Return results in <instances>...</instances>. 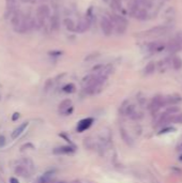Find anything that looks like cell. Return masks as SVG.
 Returning a JSON list of instances; mask_svg holds the SVG:
<instances>
[{
  "label": "cell",
  "instance_id": "obj_1",
  "mask_svg": "<svg viewBox=\"0 0 182 183\" xmlns=\"http://www.w3.org/2000/svg\"><path fill=\"white\" fill-rule=\"evenodd\" d=\"M51 15V9L46 4L40 6L36 10V23L41 27L45 23V18H47Z\"/></svg>",
  "mask_w": 182,
  "mask_h": 183
},
{
  "label": "cell",
  "instance_id": "obj_2",
  "mask_svg": "<svg viewBox=\"0 0 182 183\" xmlns=\"http://www.w3.org/2000/svg\"><path fill=\"white\" fill-rule=\"evenodd\" d=\"M170 30V28H168L167 26H157V27H153V28L146 30L141 32V34H138V37H153V35H163V34L167 33L168 31Z\"/></svg>",
  "mask_w": 182,
  "mask_h": 183
},
{
  "label": "cell",
  "instance_id": "obj_3",
  "mask_svg": "<svg viewBox=\"0 0 182 183\" xmlns=\"http://www.w3.org/2000/svg\"><path fill=\"white\" fill-rule=\"evenodd\" d=\"M101 29L103 31V33L105 35H110L112 33V29H114V25H112V20H109L108 17L103 16L101 20Z\"/></svg>",
  "mask_w": 182,
  "mask_h": 183
},
{
  "label": "cell",
  "instance_id": "obj_4",
  "mask_svg": "<svg viewBox=\"0 0 182 183\" xmlns=\"http://www.w3.org/2000/svg\"><path fill=\"white\" fill-rule=\"evenodd\" d=\"M90 26H91V22L87 18H85V20H81L77 25H76V28H75V31L79 32V33H83L85 31H87L88 29L90 28Z\"/></svg>",
  "mask_w": 182,
  "mask_h": 183
},
{
  "label": "cell",
  "instance_id": "obj_5",
  "mask_svg": "<svg viewBox=\"0 0 182 183\" xmlns=\"http://www.w3.org/2000/svg\"><path fill=\"white\" fill-rule=\"evenodd\" d=\"M22 14H20V12L18 11H15L14 13H12V16H11V24L12 26L15 28V30H16L18 27L20 26V24H22Z\"/></svg>",
  "mask_w": 182,
  "mask_h": 183
},
{
  "label": "cell",
  "instance_id": "obj_6",
  "mask_svg": "<svg viewBox=\"0 0 182 183\" xmlns=\"http://www.w3.org/2000/svg\"><path fill=\"white\" fill-rule=\"evenodd\" d=\"M92 122H93V119H91V118L83 119L81 121H79L78 125H77V131H78V132H84V131H86L87 129H89L90 125L92 124Z\"/></svg>",
  "mask_w": 182,
  "mask_h": 183
},
{
  "label": "cell",
  "instance_id": "obj_7",
  "mask_svg": "<svg viewBox=\"0 0 182 183\" xmlns=\"http://www.w3.org/2000/svg\"><path fill=\"white\" fill-rule=\"evenodd\" d=\"M112 23L115 24L116 26H126L128 27V20L124 18L123 16L118 14H114L112 16Z\"/></svg>",
  "mask_w": 182,
  "mask_h": 183
},
{
  "label": "cell",
  "instance_id": "obj_8",
  "mask_svg": "<svg viewBox=\"0 0 182 183\" xmlns=\"http://www.w3.org/2000/svg\"><path fill=\"white\" fill-rule=\"evenodd\" d=\"M182 47V45L180 44L179 42H178V40L177 39H174V40H171V41H169V43H168V45H167V48L169 49V51H180Z\"/></svg>",
  "mask_w": 182,
  "mask_h": 183
},
{
  "label": "cell",
  "instance_id": "obj_9",
  "mask_svg": "<svg viewBox=\"0 0 182 183\" xmlns=\"http://www.w3.org/2000/svg\"><path fill=\"white\" fill-rule=\"evenodd\" d=\"M60 20H59V16L58 15H53L51 18V30L53 31H58L59 28H60Z\"/></svg>",
  "mask_w": 182,
  "mask_h": 183
},
{
  "label": "cell",
  "instance_id": "obj_10",
  "mask_svg": "<svg viewBox=\"0 0 182 183\" xmlns=\"http://www.w3.org/2000/svg\"><path fill=\"white\" fill-rule=\"evenodd\" d=\"M63 25H65V27L67 30L75 31L76 25H75V23L73 22V20H71V18H65V20H63Z\"/></svg>",
  "mask_w": 182,
  "mask_h": 183
},
{
  "label": "cell",
  "instance_id": "obj_11",
  "mask_svg": "<svg viewBox=\"0 0 182 183\" xmlns=\"http://www.w3.org/2000/svg\"><path fill=\"white\" fill-rule=\"evenodd\" d=\"M133 15H134L136 18H138V20H145L146 17H147V11H146L145 9L138 8L137 10L133 13Z\"/></svg>",
  "mask_w": 182,
  "mask_h": 183
},
{
  "label": "cell",
  "instance_id": "obj_12",
  "mask_svg": "<svg viewBox=\"0 0 182 183\" xmlns=\"http://www.w3.org/2000/svg\"><path fill=\"white\" fill-rule=\"evenodd\" d=\"M27 125H28V123H27V122L22 123V125H20V127H18V129H16V130H15L14 132L12 133V138H13V139H15V138L18 137V136H20V134H22V133L24 132V131H25V129L27 127Z\"/></svg>",
  "mask_w": 182,
  "mask_h": 183
},
{
  "label": "cell",
  "instance_id": "obj_13",
  "mask_svg": "<svg viewBox=\"0 0 182 183\" xmlns=\"http://www.w3.org/2000/svg\"><path fill=\"white\" fill-rule=\"evenodd\" d=\"M110 8L114 11H121L122 10V3L120 0H112L110 1Z\"/></svg>",
  "mask_w": 182,
  "mask_h": 183
},
{
  "label": "cell",
  "instance_id": "obj_14",
  "mask_svg": "<svg viewBox=\"0 0 182 183\" xmlns=\"http://www.w3.org/2000/svg\"><path fill=\"white\" fill-rule=\"evenodd\" d=\"M154 70H155V64H154V62H149L145 68V74L146 75H150V74L153 73Z\"/></svg>",
  "mask_w": 182,
  "mask_h": 183
},
{
  "label": "cell",
  "instance_id": "obj_15",
  "mask_svg": "<svg viewBox=\"0 0 182 183\" xmlns=\"http://www.w3.org/2000/svg\"><path fill=\"white\" fill-rule=\"evenodd\" d=\"M173 67L175 70H180L182 68V59L180 57H175L173 59Z\"/></svg>",
  "mask_w": 182,
  "mask_h": 183
},
{
  "label": "cell",
  "instance_id": "obj_16",
  "mask_svg": "<svg viewBox=\"0 0 182 183\" xmlns=\"http://www.w3.org/2000/svg\"><path fill=\"white\" fill-rule=\"evenodd\" d=\"M179 101H181V98L179 95H174V96H169L165 102L168 103V104H175V103H178Z\"/></svg>",
  "mask_w": 182,
  "mask_h": 183
},
{
  "label": "cell",
  "instance_id": "obj_17",
  "mask_svg": "<svg viewBox=\"0 0 182 183\" xmlns=\"http://www.w3.org/2000/svg\"><path fill=\"white\" fill-rule=\"evenodd\" d=\"M56 153H70L73 152V149L71 147H62V148H58L57 150H55Z\"/></svg>",
  "mask_w": 182,
  "mask_h": 183
},
{
  "label": "cell",
  "instance_id": "obj_18",
  "mask_svg": "<svg viewBox=\"0 0 182 183\" xmlns=\"http://www.w3.org/2000/svg\"><path fill=\"white\" fill-rule=\"evenodd\" d=\"M99 57H100V53H92V54H90V55H88V56L85 58V61H91V60L96 59Z\"/></svg>",
  "mask_w": 182,
  "mask_h": 183
},
{
  "label": "cell",
  "instance_id": "obj_19",
  "mask_svg": "<svg viewBox=\"0 0 182 183\" xmlns=\"http://www.w3.org/2000/svg\"><path fill=\"white\" fill-rule=\"evenodd\" d=\"M63 91L67 93H71V92H74L75 91V87H74V85L73 84H67V86L63 87Z\"/></svg>",
  "mask_w": 182,
  "mask_h": 183
},
{
  "label": "cell",
  "instance_id": "obj_20",
  "mask_svg": "<svg viewBox=\"0 0 182 183\" xmlns=\"http://www.w3.org/2000/svg\"><path fill=\"white\" fill-rule=\"evenodd\" d=\"M176 123H180L182 124V114H179V115H177L176 117H175L174 119H173Z\"/></svg>",
  "mask_w": 182,
  "mask_h": 183
},
{
  "label": "cell",
  "instance_id": "obj_21",
  "mask_svg": "<svg viewBox=\"0 0 182 183\" xmlns=\"http://www.w3.org/2000/svg\"><path fill=\"white\" fill-rule=\"evenodd\" d=\"M175 39H177V40H178V42H179L180 44H181V45H182V32H179V33L177 34V35H176V38H175Z\"/></svg>",
  "mask_w": 182,
  "mask_h": 183
},
{
  "label": "cell",
  "instance_id": "obj_22",
  "mask_svg": "<svg viewBox=\"0 0 182 183\" xmlns=\"http://www.w3.org/2000/svg\"><path fill=\"white\" fill-rule=\"evenodd\" d=\"M49 55H54V56H59V55H62L61 51H49Z\"/></svg>",
  "mask_w": 182,
  "mask_h": 183
},
{
  "label": "cell",
  "instance_id": "obj_23",
  "mask_svg": "<svg viewBox=\"0 0 182 183\" xmlns=\"http://www.w3.org/2000/svg\"><path fill=\"white\" fill-rule=\"evenodd\" d=\"M3 144H4V138L0 137V145H3Z\"/></svg>",
  "mask_w": 182,
  "mask_h": 183
},
{
  "label": "cell",
  "instance_id": "obj_24",
  "mask_svg": "<svg viewBox=\"0 0 182 183\" xmlns=\"http://www.w3.org/2000/svg\"><path fill=\"white\" fill-rule=\"evenodd\" d=\"M11 182H12V183H18V181H17L16 179H14V178H12V179H11Z\"/></svg>",
  "mask_w": 182,
  "mask_h": 183
},
{
  "label": "cell",
  "instance_id": "obj_25",
  "mask_svg": "<svg viewBox=\"0 0 182 183\" xmlns=\"http://www.w3.org/2000/svg\"><path fill=\"white\" fill-rule=\"evenodd\" d=\"M14 117H13V119H14V120H15V119H16L17 118V117H18V114H14Z\"/></svg>",
  "mask_w": 182,
  "mask_h": 183
},
{
  "label": "cell",
  "instance_id": "obj_26",
  "mask_svg": "<svg viewBox=\"0 0 182 183\" xmlns=\"http://www.w3.org/2000/svg\"><path fill=\"white\" fill-rule=\"evenodd\" d=\"M22 1H24V2H27V1H30V0H22Z\"/></svg>",
  "mask_w": 182,
  "mask_h": 183
}]
</instances>
